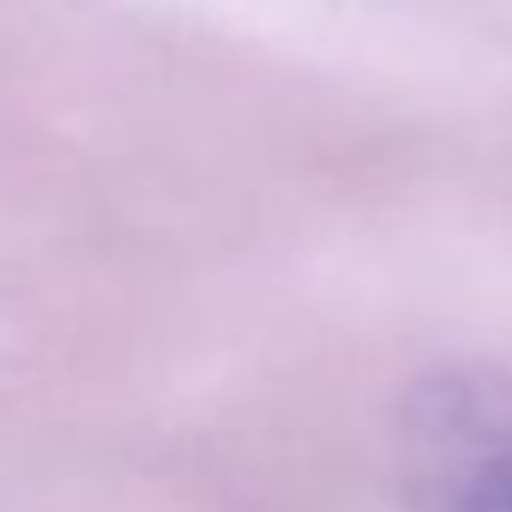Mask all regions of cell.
Masks as SVG:
<instances>
[{
	"label": "cell",
	"mask_w": 512,
	"mask_h": 512,
	"mask_svg": "<svg viewBox=\"0 0 512 512\" xmlns=\"http://www.w3.org/2000/svg\"><path fill=\"white\" fill-rule=\"evenodd\" d=\"M422 512H512V380H428L404 416Z\"/></svg>",
	"instance_id": "1"
}]
</instances>
